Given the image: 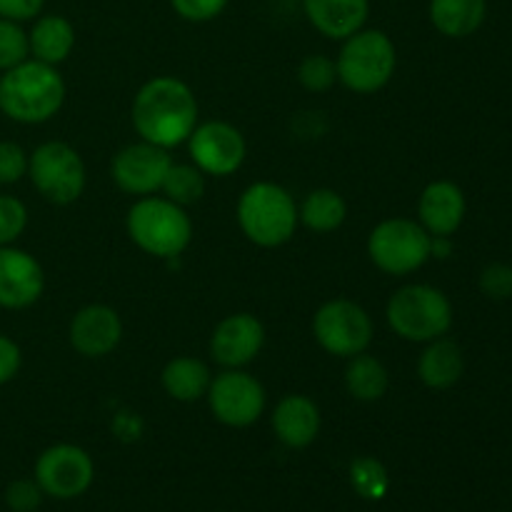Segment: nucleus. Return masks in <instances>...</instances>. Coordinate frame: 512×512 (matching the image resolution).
Here are the masks:
<instances>
[{"mask_svg":"<svg viewBox=\"0 0 512 512\" xmlns=\"http://www.w3.org/2000/svg\"><path fill=\"white\" fill-rule=\"evenodd\" d=\"M303 13L320 35L330 40H345L365 28L370 0H303Z\"/></svg>","mask_w":512,"mask_h":512,"instance_id":"6ab92c4d","label":"nucleus"},{"mask_svg":"<svg viewBox=\"0 0 512 512\" xmlns=\"http://www.w3.org/2000/svg\"><path fill=\"white\" fill-rule=\"evenodd\" d=\"M173 163L175 160L170 158L165 148L138 140V143L125 145L113 155L110 178L123 193L145 198V195L160 193L165 175Z\"/></svg>","mask_w":512,"mask_h":512,"instance_id":"ddd939ff","label":"nucleus"},{"mask_svg":"<svg viewBox=\"0 0 512 512\" xmlns=\"http://www.w3.org/2000/svg\"><path fill=\"white\" fill-rule=\"evenodd\" d=\"M130 120L140 140L170 150L188 143L200 123V105L185 80L155 75L135 93Z\"/></svg>","mask_w":512,"mask_h":512,"instance_id":"f257e3e1","label":"nucleus"},{"mask_svg":"<svg viewBox=\"0 0 512 512\" xmlns=\"http://www.w3.org/2000/svg\"><path fill=\"white\" fill-rule=\"evenodd\" d=\"M230 0H170V8L175 15L188 23H210V20L220 18Z\"/></svg>","mask_w":512,"mask_h":512,"instance_id":"72a5a7b5","label":"nucleus"},{"mask_svg":"<svg viewBox=\"0 0 512 512\" xmlns=\"http://www.w3.org/2000/svg\"><path fill=\"white\" fill-rule=\"evenodd\" d=\"M273 433L285 448L305 450L318 440L323 415H320L318 403L303 393H290L278 400L273 410Z\"/></svg>","mask_w":512,"mask_h":512,"instance_id":"a211bd4d","label":"nucleus"},{"mask_svg":"<svg viewBox=\"0 0 512 512\" xmlns=\"http://www.w3.org/2000/svg\"><path fill=\"white\" fill-rule=\"evenodd\" d=\"M468 213V200L460 185L453 180H433L425 185L418 200V223L433 238H450L463 225Z\"/></svg>","mask_w":512,"mask_h":512,"instance_id":"f3484780","label":"nucleus"},{"mask_svg":"<svg viewBox=\"0 0 512 512\" xmlns=\"http://www.w3.org/2000/svg\"><path fill=\"white\" fill-rule=\"evenodd\" d=\"M28 58V30L23 28V23L0 18V73L15 68V65Z\"/></svg>","mask_w":512,"mask_h":512,"instance_id":"c85d7f7f","label":"nucleus"},{"mask_svg":"<svg viewBox=\"0 0 512 512\" xmlns=\"http://www.w3.org/2000/svg\"><path fill=\"white\" fill-rule=\"evenodd\" d=\"M465 373L463 350L455 340L438 338L425 343V350L418 358V378L430 390H448L460 383Z\"/></svg>","mask_w":512,"mask_h":512,"instance_id":"412c9836","label":"nucleus"},{"mask_svg":"<svg viewBox=\"0 0 512 512\" xmlns=\"http://www.w3.org/2000/svg\"><path fill=\"white\" fill-rule=\"evenodd\" d=\"M45 8V0H0V18L28 23L35 20Z\"/></svg>","mask_w":512,"mask_h":512,"instance_id":"c9c22d12","label":"nucleus"},{"mask_svg":"<svg viewBox=\"0 0 512 512\" xmlns=\"http://www.w3.org/2000/svg\"><path fill=\"white\" fill-rule=\"evenodd\" d=\"M43 265L18 245H0V308L25 310L43 298Z\"/></svg>","mask_w":512,"mask_h":512,"instance_id":"2eb2a0df","label":"nucleus"},{"mask_svg":"<svg viewBox=\"0 0 512 512\" xmlns=\"http://www.w3.org/2000/svg\"><path fill=\"white\" fill-rule=\"evenodd\" d=\"M68 340L75 353L83 355V358H105L123 340V320H120L118 310L110 308V305H85L70 318Z\"/></svg>","mask_w":512,"mask_h":512,"instance_id":"dca6fc26","label":"nucleus"},{"mask_svg":"<svg viewBox=\"0 0 512 512\" xmlns=\"http://www.w3.org/2000/svg\"><path fill=\"white\" fill-rule=\"evenodd\" d=\"M28 178L43 200L53 205H70L83 195L88 170L73 145L48 140L28 153Z\"/></svg>","mask_w":512,"mask_h":512,"instance_id":"6e6552de","label":"nucleus"},{"mask_svg":"<svg viewBox=\"0 0 512 512\" xmlns=\"http://www.w3.org/2000/svg\"><path fill=\"white\" fill-rule=\"evenodd\" d=\"M23 368V350L10 335L0 333V388L13 383Z\"/></svg>","mask_w":512,"mask_h":512,"instance_id":"f704fd0d","label":"nucleus"},{"mask_svg":"<svg viewBox=\"0 0 512 512\" xmlns=\"http://www.w3.org/2000/svg\"><path fill=\"white\" fill-rule=\"evenodd\" d=\"M338 83L358 95H373L393 80L398 68V50L388 33L378 28H360L348 35L335 58Z\"/></svg>","mask_w":512,"mask_h":512,"instance_id":"423d86ee","label":"nucleus"},{"mask_svg":"<svg viewBox=\"0 0 512 512\" xmlns=\"http://www.w3.org/2000/svg\"><path fill=\"white\" fill-rule=\"evenodd\" d=\"M210 380H213V373H210L208 365L193 355H178V358L168 360L163 373H160L163 390L178 403L203 400L208 395Z\"/></svg>","mask_w":512,"mask_h":512,"instance_id":"5701e85b","label":"nucleus"},{"mask_svg":"<svg viewBox=\"0 0 512 512\" xmlns=\"http://www.w3.org/2000/svg\"><path fill=\"white\" fill-rule=\"evenodd\" d=\"M430 23L445 38H468L483 28L488 0H430Z\"/></svg>","mask_w":512,"mask_h":512,"instance_id":"4be33fe9","label":"nucleus"},{"mask_svg":"<svg viewBox=\"0 0 512 512\" xmlns=\"http://www.w3.org/2000/svg\"><path fill=\"white\" fill-rule=\"evenodd\" d=\"M188 150L195 168L215 178H228L238 173L248 158L245 135L225 120L198 123V128L188 138Z\"/></svg>","mask_w":512,"mask_h":512,"instance_id":"f8f14e48","label":"nucleus"},{"mask_svg":"<svg viewBox=\"0 0 512 512\" xmlns=\"http://www.w3.org/2000/svg\"><path fill=\"white\" fill-rule=\"evenodd\" d=\"M205 398L213 418L228 428H250L263 418L268 405L263 383L243 368L223 370L215 375Z\"/></svg>","mask_w":512,"mask_h":512,"instance_id":"9d476101","label":"nucleus"},{"mask_svg":"<svg viewBox=\"0 0 512 512\" xmlns=\"http://www.w3.org/2000/svg\"><path fill=\"white\" fill-rule=\"evenodd\" d=\"M28 228V208L15 195H0V245H15Z\"/></svg>","mask_w":512,"mask_h":512,"instance_id":"c756f323","label":"nucleus"},{"mask_svg":"<svg viewBox=\"0 0 512 512\" xmlns=\"http://www.w3.org/2000/svg\"><path fill=\"white\" fill-rule=\"evenodd\" d=\"M240 233L258 248H280L295 238L300 225L298 203L283 185L258 180L240 193L235 205Z\"/></svg>","mask_w":512,"mask_h":512,"instance_id":"20e7f679","label":"nucleus"},{"mask_svg":"<svg viewBox=\"0 0 512 512\" xmlns=\"http://www.w3.org/2000/svg\"><path fill=\"white\" fill-rule=\"evenodd\" d=\"M298 80L305 90H310V93H328V90L338 83L335 60L323 53L305 55L303 63H300L298 68Z\"/></svg>","mask_w":512,"mask_h":512,"instance_id":"cd10ccee","label":"nucleus"},{"mask_svg":"<svg viewBox=\"0 0 512 512\" xmlns=\"http://www.w3.org/2000/svg\"><path fill=\"white\" fill-rule=\"evenodd\" d=\"M30 58L58 68L75 50V25L65 15L40 13L28 30Z\"/></svg>","mask_w":512,"mask_h":512,"instance_id":"aec40b11","label":"nucleus"},{"mask_svg":"<svg viewBox=\"0 0 512 512\" xmlns=\"http://www.w3.org/2000/svg\"><path fill=\"white\" fill-rule=\"evenodd\" d=\"M450 253H453L450 238H433V248H430V255H433V258H448Z\"/></svg>","mask_w":512,"mask_h":512,"instance_id":"e433bc0d","label":"nucleus"},{"mask_svg":"<svg viewBox=\"0 0 512 512\" xmlns=\"http://www.w3.org/2000/svg\"><path fill=\"white\" fill-rule=\"evenodd\" d=\"M350 485L363 500H383L390 490V475L375 458H355L350 463Z\"/></svg>","mask_w":512,"mask_h":512,"instance_id":"bb28decb","label":"nucleus"},{"mask_svg":"<svg viewBox=\"0 0 512 512\" xmlns=\"http://www.w3.org/2000/svg\"><path fill=\"white\" fill-rule=\"evenodd\" d=\"M300 223L313 233H335L348 218V203L333 188L310 190L303 203L298 205Z\"/></svg>","mask_w":512,"mask_h":512,"instance_id":"393cba45","label":"nucleus"},{"mask_svg":"<svg viewBox=\"0 0 512 512\" xmlns=\"http://www.w3.org/2000/svg\"><path fill=\"white\" fill-rule=\"evenodd\" d=\"M125 230L135 248L160 260H175L193 243V220L165 195H145L128 210Z\"/></svg>","mask_w":512,"mask_h":512,"instance_id":"7ed1b4c3","label":"nucleus"},{"mask_svg":"<svg viewBox=\"0 0 512 512\" xmlns=\"http://www.w3.org/2000/svg\"><path fill=\"white\" fill-rule=\"evenodd\" d=\"M43 490L35 478H20L5 488V505L10 512H35L43 503Z\"/></svg>","mask_w":512,"mask_h":512,"instance_id":"2f4dec72","label":"nucleus"},{"mask_svg":"<svg viewBox=\"0 0 512 512\" xmlns=\"http://www.w3.org/2000/svg\"><path fill=\"white\" fill-rule=\"evenodd\" d=\"M28 175V153L15 140H0V185H15Z\"/></svg>","mask_w":512,"mask_h":512,"instance_id":"7c9ffc66","label":"nucleus"},{"mask_svg":"<svg viewBox=\"0 0 512 512\" xmlns=\"http://www.w3.org/2000/svg\"><path fill=\"white\" fill-rule=\"evenodd\" d=\"M65 103V80L55 65L28 58L0 73V113L20 125H43Z\"/></svg>","mask_w":512,"mask_h":512,"instance_id":"f03ea898","label":"nucleus"},{"mask_svg":"<svg viewBox=\"0 0 512 512\" xmlns=\"http://www.w3.org/2000/svg\"><path fill=\"white\" fill-rule=\"evenodd\" d=\"M265 328L253 313H233L215 325L210 335V358L225 370L245 368L260 355Z\"/></svg>","mask_w":512,"mask_h":512,"instance_id":"4468645a","label":"nucleus"},{"mask_svg":"<svg viewBox=\"0 0 512 512\" xmlns=\"http://www.w3.org/2000/svg\"><path fill=\"white\" fill-rule=\"evenodd\" d=\"M385 318L398 338L425 345L450 333L455 313L443 290L428 283H410L390 295Z\"/></svg>","mask_w":512,"mask_h":512,"instance_id":"39448f33","label":"nucleus"},{"mask_svg":"<svg viewBox=\"0 0 512 512\" xmlns=\"http://www.w3.org/2000/svg\"><path fill=\"white\" fill-rule=\"evenodd\" d=\"M313 335L320 348L335 358H355L373 343V318L363 305L348 298L328 300L313 318Z\"/></svg>","mask_w":512,"mask_h":512,"instance_id":"1a4fd4ad","label":"nucleus"},{"mask_svg":"<svg viewBox=\"0 0 512 512\" xmlns=\"http://www.w3.org/2000/svg\"><path fill=\"white\" fill-rule=\"evenodd\" d=\"M160 193H165V198L183 205V208L195 205L205 195V173H200L193 163H173L165 175Z\"/></svg>","mask_w":512,"mask_h":512,"instance_id":"a878e982","label":"nucleus"},{"mask_svg":"<svg viewBox=\"0 0 512 512\" xmlns=\"http://www.w3.org/2000/svg\"><path fill=\"white\" fill-rule=\"evenodd\" d=\"M478 288L490 300H510L512 298V265L490 263L483 268L478 278Z\"/></svg>","mask_w":512,"mask_h":512,"instance_id":"473e14b6","label":"nucleus"},{"mask_svg":"<svg viewBox=\"0 0 512 512\" xmlns=\"http://www.w3.org/2000/svg\"><path fill=\"white\" fill-rule=\"evenodd\" d=\"M33 478L48 498L73 500L88 493L93 485L95 463L80 445L58 443L38 455Z\"/></svg>","mask_w":512,"mask_h":512,"instance_id":"9b49d317","label":"nucleus"},{"mask_svg":"<svg viewBox=\"0 0 512 512\" xmlns=\"http://www.w3.org/2000/svg\"><path fill=\"white\" fill-rule=\"evenodd\" d=\"M433 235L410 218H388L368 235V258L380 273L405 278L418 273L433 255Z\"/></svg>","mask_w":512,"mask_h":512,"instance_id":"0eeeda50","label":"nucleus"},{"mask_svg":"<svg viewBox=\"0 0 512 512\" xmlns=\"http://www.w3.org/2000/svg\"><path fill=\"white\" fill-rule=\"evenodd\" d=\"M390 388V373L368 350L355 358H348L345 368V390L360 403H378Z\"/></svg>","mask_w":512,"mask_h":512,"instance_id":"b1692460","label":"nucleus"}]
</instances>
